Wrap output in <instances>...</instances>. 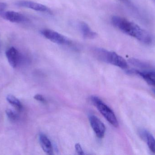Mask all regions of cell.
<instances>
[{
	"instance_id": "6da1fadb",
	"label": "cell",
	"mask_w": 155,
	"mask_h": 155,
	"mask_svg": "<svg viewBox=\"0 0 155 155\" xmlns=\"http://www.w3.org/2000/svg\"><path fill=\"white\" fill-rule=\"evenodd\" d=\"M112 22L122 32L136 38L141 42L146 44L152 42V36L150 34L135 23L117 15L113 16Z\"/></svg>"
},
{
	"instance_id": "7a4b0ae2",
	"label": "cell",
	"mask_w": 155,
	"mask_h": 155,
	"mask_svg": "<svg viewBox=\"0 0 155 155\" xmlns=\"http://www.w3.org/2000/svg\"><path fill=\"white\" fill-rule=\"evenodd\" d=\"M93 52L97 58L103 62L111 64L122 69H126L128 67L127 61L115 52L97 47L93 49Z\"/></svg>"
},
{
	"instance_id": "3957f363",
	"label": "cell",
	"mask_w": 155,
	"mask_h": 155,
	"mask_svg": "<svg viewBox=\"0 0 155 155\" xmlns=\"http://www.w3.org/2000/svg\"><path fill=\"white\" fill-rule=\"evenodd\" d=\"M90 100L101 114L108 121V123L114 127H118V121L114 113L111 110V108H109L97 96H91Z\"/></svg>"
},
{
	"instance_id": "277c9868",
	"label": "cell",
	"mask_w": 155,
	"mask_h": 155,
	"mask_svg": "<svg viewBox=\"0 0 155 155\" xmlns=\"http://www.w3.org/2000/svg\"><path fill=\"white\" fill-rule=\"evenodd\" d=\"M41 33L46 39L58 44L68 45L71 42L67 37L51 29H43L41 31Z\"/></svg>"
},
{
	"instance_id": "5b68a950",
	"label": "cell",
	"mask_w": 155,
	"mask_h": 155,
	"mask_svg": "<svg viewBox=\"0 0 155 155\" xmlns=\"http://www.w3.org/2000/svg\"><path fill=\"white\" fill-rule=\"evenodd\" d=\"M89 120L91 127L97 136L99 138L104 137L106 132V127L104 124L94 115L90 116Z\"/></svg>"
},
{
	"instance_id": "8992f818",
	"label": "cell",
	"mask_w": 155,
	"mask_h": 155,
	"mask_svg": "<svg viewBox=\"0 0 155 155\" xmlns=\"http://www.w3.org/2000/svg\"><path fill=\"white\" fill-rule=\"evenodd\" d=\"M16 5L21 7H26L37 12H45L49 10L48 7L44 5L35 2L28 1H21L17 2Z\"/></svg>"
},
{
	"instance_id": "52a82bcc",
	"label": "cell",
	"mask_w": 155,
	"mask_h": 155,
	"mask_svg": "<svg viewBox=\"0 0 155 155\" xmlns=\"http://www.w3.org/2000/svg\"><path fill=\"white\" fill-rule=\"evenodd\" d=\"M5 55L10 65L13 68L16 67L20 60V54L18 50L15 47H10L6 50Z\"/></svg>"
},
{
	"instance_id": "ba28073f",
	"label": "cell",
	"mask_w": 155,
	"mask_h": 155,
	"mask_svg": "<svg viewBox=\"0 0 155 155\" xmlns=\"http://www.w3.org/2000/svg\"><path fill=\"white\" fill-rule=\"evenodd\" d=\"M4 16L6 20L12 22H23L27 21V18L23 15L14 11L5 12Z\"/></svg>"
},
{
	"instance_id": "9c48e42d",
	"label": "cell",
	"mask_w": 155,
	"mask_h": 155,
	"mask_svg": "<svg viewBox=\"0 0 155 155\" xmlns=\"http://www.w3.org/2000/svg\"><path fill=\"white\" fill-rule=\"evenodd\" d=\"M79 27L83 37L85 39H94L97 36V33L94 32L86 23L81 22L79 23Z\"/></svg>"
},
{
	"instance_id": "30bf717a",
	"label": "cell",
	"mask_w": 155,
	"mask_h": 155,
	"mask_svg": "<svg viewBox=\"0 0 155 155\" xmlns=\"http://www.w3.org/2000/svg\"><path fill=\"white\" fill-rule=\"evenodd\" d=\"M139 134L142 139L146 141L151 152L155 153V139L153 135L144 130H141L139 132Z\"/></svg>"
},
{
	"instance_id": "8fae6325",
	"label": "cell",
	"mask_w": 155,
	"mask_h": 155,
	"mask_svg": "<svg viewBox=\"0 0 155 155\" xmlns=\"http://www.w3.org/2000/svg\"><path fill=\"white\" fill-rule=\"evenodd\" d=\"M39 140L42 148L48 154H53V147L50 139L44 134H40Z\"/></svg>"
},
{
	"instance_id": "7c38bea8",
	"label": "cell",
	"mask_w": 155,
	"mask_h": 155,
	"mask_svg": "<svg viewBox=\"0 0 155 155\" xmlns=\"http://www.w3.org/2000/svg\"><path fill=\"white\" fill-rule=\"evenodd\" d=\"M6 100L8 103L14 107L16 110L21 111L22 108V106L21 102L16 97L12 95H8L6 96Z\"/></svg>"
},
{
	"instance_id": "4fadbf2b",
	"label": "cell",
	"mask_w": 155,
	"mask_h": 155,
	"mask_svg": "<svg viewBox=\"0 0 155 155\" xmlns=\"http://www.w3.org/2000/svg\"><path fill=\"white\" fill-rule=\"evenodd\" d=\"M129 62L133 64V65L137 67H140L142 68H147L149 67V65L146 63L138 59H135V58H131L129 59Z\"/></svg>"
},
{
	"instance_id": "5bb4252c",
	"label": "cell",
	"mask_w": 155,
	"mask_h": 155,
	"mask_svg": "<svg viewBox=\"0 0 155 155\" xmlns=\"http://www.w3.org/2000/svg\"><path fill=\"white\" fill-rule=\"evenodd\" d=\"M5 113L7 117L12 122H15L18 120V115L12 110L11 109H7L5 111Z\"/></svg>"
},
{
	"instance_id": "9a60e30c",
	"label": "cell",
	"mask_w": 155,
	"mask_h": 155,
	"mask_svg": "<svg viewBox=\"0 0 155 155\" xmlns=\"http://www.w3.org/2000/svg\"><path fill=\"white\" fill-rule=\"evenodd\" d=\"M75 150L78 155H84V153L81 145L79 143H76L75 145Z\"/></svg>"
},
{
	"instance_id": "2e32d148",
	"label": "cell",
	"mask_w": 155,
	"mask_h": 155,
	"mask_svg": "<svg viewBox=\"0 0 155 155\" xmlns=\"http://www.w3.org/2000/svg\"><path fill=\"white\" fill-rule=\"evenodd\" d=\"M34 98L37 101H40V102H42V103H45V100L44 97L41 95H36L35 96Z\"/></svg>"
},
{
	"instance_id": "e0dca14e",
	"label": "cell",
	"mask_w": 155,
	"mask_h": 155,
	"mask_svg": "<svg viewBox=\"0 0 155 155\" xmlns=\"http://www.w3.org/2000/svg\"><path fill=\"white\" fill-rule=\"evenodd\" d=\"M6 7V4L0 2V12H2V11H4Z\"/></svg>"
},
{
	"instance_id": "ac0fdd59",
	"label": "cell",
	"mask_w": 155,
	"mask_h": 155,
	"mask_svg": "<svg viewBox=\"0 0 155 155\" xmlns=\"http://www.w3.org/2000/svg\"><path fill=\"white\" fill-rule=\"evenodd\" d=\"M148 75L152 77H154L155 78V71H151V72H147Z\"/></svg>"
},
{
	"instance_id": "d6986e66",
	"label": "cell",
	"mask_w": 155,
	"mask_h": 155,
	"mask_svg": "<svg viewBox=\"0 0 155 155\" xmlns=\"http://www.w3.org/2000/svg\"><path fill=\"white\" fill-rule=\"evenodd\" d=\"M127 4H131V1L130 0H119Z\"/></svg>"
},
{
	"instance_id": "ffe728a7",
	"label": "cell",
	"mask_w": 155,
	"mask_h": 155,
	"mask_svg": "<svg viewBox=\"0 0 155 155\" xmlns=\"http://www.w3.org/2000/svg\"><path fill=\"white\" fill-rule=\"evenodd\" d=\"M153 92H154V94H155V90H153Z\"/></svg>"
},
{
	"instance_id": "44dd1931",
	"label": "cell",
	"mask_w": 155,
	"mask_h": 155,
	"mask_svg": "<svg viewBox=\"0 0 155 155\" xmlns=\"http://www.w3.org/2000/svg\"><path fill=\"white\" fill-rule=\"evenodd\" d=\"M153 1H155V0H153Z\"/></svg>"
}]
</instances>
